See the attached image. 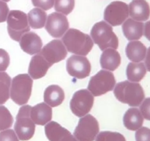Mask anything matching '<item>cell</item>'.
I'll return each instance as SVG.
<instances>
[{"label":"cell","instance_id":"603a6c76","mask_svg":"<svg viewBox=\"0 0 150 141\" xmlns=\"http://www.w3.org/2000/svg\"><path fill=\"white\" fill-rule=\"evenodd\" d=\"M146 48L144 44L139 41H132L127 43L125 48L126 56L134 63H139L145 59Z\"/></svg>","mask_w":150,"mask_h":141},{"label":"cell","instance_id":"7402d4cb","mask_svg":"<svg viewBox=\"0 0 150 141\" xmlns=\"http://www.w3.org/2000/svg\"><path fill=\"white\" fill-rule=\"evenodd\" d=\"M144 117L140 110L136 107L128 109L123 117V123L126 129L130 131H136L141 128L144 123Z\"/></svg>","mask_w":150,"mask_h":141},{"label":"cell","instance_id":"8fae6325","mask_svg":"<svg viewBox=\"0 0 150 141\" xmlns=\"http://www.w3.org/2000/svg\"><path fill=\"white\" fill-rule=\"evenodd\" d=\"M66 68L70 76L76 79H82L90 74L91 64L86 57L75 54L67 59Z\"/></svg>","mask_w":150,"mask_h":141},{"label":"cell","instance_id":"f1b7e54d","mask_svg":"<svg viewBox=\"0 0 150 141\" xmlns=\"http://www.w3.org/2000/svg\"><path fill=\"white\" fill-rule=\"evenodd\" d=\"M95 141H126V139L119 132L105 131L98 133Z\"/></svg>","mask_w":150,"mask_h":141},{"label":"cell","instance_id":"8992f818","mask_svg":"<svg viewBox=\"0 0 150 141\" xmlns=\"http://www.w3.org/2000/svg\"><path fill=\"white\" fill-rule=\"evenodd\" d=\"M7 32L10 38L19 42L21 38L30 30L27 15L23 11L10 10L7 16Z\"/></svg>","mask_w":150,"mask_h":141},{"label":"cell","instance_id":"7c38bea8","mask_svg":"<svg viewBox=\"0 0 150 141\" xmlns=\"http://www.w3.org/2000/svg\"><path fill=\"white\" fill-rule=\"evenodd\" d=\"M69 21L64 15L53 13L47 17L45 27L48 33L53 38H61L69 29Z\"/></svg>","mask_w":150,"mask_h":141},{"label":"cell","instance_id":"1f68e13d","mask_svg":"<svg viewBox=\"0 0 150 141\" xmlns=\"http://www.w3.org/2000/svg\"><path fill=\"white\" fill-rule=\"evenodd\" d=\"M10 55L3 48H0V71H5L10 65Z\"/></svg>","mask_w":150,"mask_h":141},{"label":"cell","instance_id":"8d00e7d4","mask_svg":"<svg viewBox=\"0 0 150 141\" xmlns=\"http://www.w3.org/2000/svg\"><path fill=\"white\" fill-rule=\"evenodd\" d=\"M144 34L145 37L150 41V21L145 24L144 29Z\"/></svg>","mask_w":150,"mask_h":141},{"label":"cell","instance_id":"277c9868","mask_svg":"<svg viewBox=\"0 0 150 141\" xmlns=\"http://www.w3.org/2000/svg\"><path fill=\"white\" fill-rule=\"evenodd\" d=\"M33 79L27 73L15 76L11 81L10 97L18 105L23 106L29 101L32 94Z\"/></svg>","mask_w":150,"mask_h":141},{"label":"cell","instance_id":"4316f807","mask_svg":"<svg viewBox=\"0 0 150 141\" xmlns=\"http://www.w3.org/2000/svg\"><path fill=\"white\" fill-rule=\"evenodd\" d=\"M54 7L57 13L67 16L74 9L75 0H55Z\"/></svg>","mask_w":150,"mask_h":141},{"label":"cell","instance_id":"9c48e42d","mask_svg":"<svg viewBox=\"0 0 150 141\" xmlns=\"http://www.w3.org/2000/svg\"><path fill=\"white\" fill-rule=\"evenodd\" d=\"M94 101V95L88 90H79L73 94L70 100V110L75 115L81 118L90 112Z\"/></svg>","mask_w":150,"mask_h":141},{"label":"cell","instance_id":"ffe728a7","mask_svg":"<svg viewBox=\"0 0 150 141\" xmlns=\"http://www.w3.org/2000/svg\"><path fill=\"white\" fill-rule=\"evenodd\" d=\"M100 62L103 70L113 71L118 68L121 64V56L117 49L108 48L102 53Z\"/></svg>","mask_w":150,"mask_h":141},{"label":"cell","instance_id":"e0dca14e","mask_svg":"<svg viewBox=\"0 0 150 141\" xmlns=\"http://www.w3.org/2000/svg\"><path fill=\"white\" fill-rule=\"evenodd\" d=\"M51 108L45 102L36 104L31 109V118L35 124L45 126L52 119Z\"/></svg>","mask_w":150,"mask_h":141},{"label":"cell","instance_id":"30bf717a","mask_svg":"<svg viewBox=\"0 0 150 141\" xmlns=\"http://www.w3.org/2000/svg\"><path fill=\"white\" fill-rule=\"evenodd\" d=\"M103 16L105 21L111 26H120L128 18V5L123 1H112L105 7Z\"/></svg>","mask_w":150,"mask_h":141},{"label":"cell","instance_id":"6da1fadb","mask_svg":"<svg viewBox=\"0 0 150 141\" xmlns=\"http://www.w3.org/2000/svg\"><path fill=\"white\" fill-rule=\"evenodd\" d=\"M62 41L69 52L76 55H87L94 46L93 41L89 35L73 28L65 32Z\"/></svg>","mask_w":150,"mask_h":141},{"label":"cell","instance_id":"7a4b0ae2","mask_svg":"<svg viewBox=\"0 0 150 141\" xmlns=\"http://www.w3.org/2000/svg\"><path fill=\"white\" fill-rule=\"evenodd\" d=\"M114 94L119 101L131 107L140 106L145 97L142 85L130 81L117 83L114 88Z\"/></svg>","mask_w":150,"mask_h":141},{"label":"cell","instance_id":"ac0fdd59","mask_svg":"<svg viewBox=\"0 0 150 141\" xmlns=\"http://www.w3.org/2000/svg\"><path fill=\"white\" fill-rule=\"evenodd\" d=\"M129 15L133 20L144 21L150 16V7L145 0H133L128 5Z\"/></svg>","mask_w":150,"mask_h":141},{"label":"cell","instance_id":"5bb4252c","mask_svg":"<svg viewBox=\"0 0 150 141\" xmlns=\"http://www.w3.org/2000/svg\"><path fill=\"white\" fill-rule=\"evenodd\" d=\"M45 133L49 141H78L67 129L55 121H50L45 125Z\"/></svg>","mask_w":150,"mask_h":141},{"label":"cell","instance_id":"484cf974","mask_svg":"<svg viewBox=\"0 0 150 141\" xmlns=\"http://www.w3.org/2000/svg\"><path fill=\"white\" fill-rule=\"evenodd\" d=\"M11 78L5 71H0V105L10 98Z\"/></svg>","mask_w":150,"mask_h":141},{"label":"cell","instance_id":"44dd1931","mask_svg":"<svg viewBox=\"0 0 150 141\" xmlns=\"http://www.w3.org/2000/svg\"><path fill=\"white\" fill-rule=\"evenodd\" d=\"M64 100V92L57 85H49L44 91V101L51 107H56L62 104Z\"/></svg>","mask_w":150,"mask_h":141},{"label":"cell","instance_id":"cb8c5ba5","mask_svg":"<svg viewBox=\"0 0 150 141\" xmlns=\"http://www.w3.org/2000/svg\"><path fill=\"white\" fill-rule=\"evenodd\" d=\"M146 68L144 63L139 62L129 63L126 69V75L128 81L132 82H139L144 79L146 73Z\"/></svg>","mask_w":150,"mask_h":141},{"label":"cell","instance_id":"2e32d148","mask_svg":"<svg viewBox=\"0 0 150 141\" xmlns=\"http://www.w3.org/2000/svg\"><path fill=\"white\" fill-rule=\"evenodd\" d=\"M19 44L21 49L30 55L38 54L42 48V41L40 37L33 32L25 33L21 38Z\"/></svg>","mask_w":150,"mask_h":141},{"label":"cell","instance_id":"52a82bcc","mask_svg":"<svg viewBox=\"0 0 150 141\" xmlns=\"http://www.w3.org/2000/svg\"><path fill=\"white\" fill-rule=\"evenodd\" d=\"M115 85L116 79L114 73L103 69L91 77L87 88L94 96H100L113 90Z\"/></svg>","mask_w":150,"mask_h":141},{"label":"cell","instance_id":"ba28073f","mask_svg":"<svg viewBox=\"0 0 150 141\" xmlns=\"http://www.w3.org/2000/svg\"><path fill=\"white\" fill-rule=\"evenodd\" d=\"M99 131L98 120L92 115L87 114L81 118L73 135L78 141H94Z\"/></svg>","mask_w":150,"mask_h":141},{"label":"cell","instance_id":"d590c367","mask_svg":"<svg viewBox=\"0 0 150 141\" xmlns=\"http://www.w3.org/2000/svg\"><path fill=\"white\" fill-rule=\"evenodd\" d=\"M145 66L148 71L150 72V47H149L147 50H146V57H145Z\"/></svg>","mask_w":150,"mask_h":141},{"label":"cell","instance_id":"d6986e66","mask_svg":"<svg viewBox=\"0 0 150 141\" xmlns=\"http://www.w3.org/2000/svg\"><path fill=\"white\" fill-rule=\"evenodd\" d=\"M144 24L142 21L127 19L122 24V32L128 41H139L144 35Z\"/></svg>","mask_w":150,"mask_h":141},{"label":"cell","instance_id":"4fadbf2b","mask_svg":"<svg viewBox=\"0 0 150 141\" xmlns=\"http://www.w3.org/2000/svg\"><path fill=\"white\" fill-rule=\"evenodd\" d=\"M40 54L51 65L64 60L67 55V50L62 41L53 40L42 47Z\"/></svg>","mask_w":150,"mask_h":141},{"label":"cell","instance_id":"4dcf8cb0","mask_svg":"<svg viewBox=\"0 0 150 141\" xmlns=\"http://www.w3.org/2000/svg\"><path fill=\"white\" fill-rule=\"evenodd\" d=\"M0 141H19V139L14 130L7 129L0 132Z\"/></svg>","mask_w":150,"mask_h":141},{"label":"cell","instance_id":"3957f363","mask_svg":"<svg viewBox=\"0 0 150 141\" xmlns=\"http://www.w3.org/2000/svg\"><path fill=\"white\" fill-rule=\"evenodd\" d=\"M91 38L100 49L104 51L108 48L117 49L119 39L113 31L112 26L104 21L95 24L90 32Z\"/></svg>","mask_w":150,"mask_h":141},{"label":"cell","instance_id":"d4e9b609","mask_svg":"<svg viewBox=\"0 0 150 141\" xmlns=\"http://www.w3.org/2000/svg\"><path fill=\"white\" fill-rule=\"evenodd\" d=\"M29 26L33 29H41L46 23L47 13L45 10L38 7L32 9L27 15Z\"/></svg>","mask_w":150,"mask_h":141},{"label":"cell","instance_id":"74e56055","mask_svg":"<svg viewBox=\"0 0 150 141\" xmlns=\"http://www.w3.org/2000/svg\"><path fill=\"white\" fill-rule=\"evenodd\" d=\"M1 1H4V2H7V1H10V0H1Z\"/></svg>","mask_w":150,"mask_h":141},{"label":"cell","instance_id":"9a60e30c","mask_svg":"<svg viewBox=\"0 0 150 141\" xmlns=\"http://www.w3.org/2000/svg\"><path fill=\"white\" fill-rule=\"evenodd\" d=\"M52 66L40 53H38L31 59L28 73L32 79H40L46 74L48 69Z\"/></svg>","mask_w":150,"mask_h":141},{"label":"cell","instance_id":"f546056e","mask_svg":"<svg viewBox=\"0 0 150 141\" xmlns=\"http://www.w3.org/2000/svg\"><path fill=\"white\" fill-rule=\"evenodd\" d=\"M136 141H150V129L142 126L136 130Z\"/></svg>","mask_w":150,"mask_h":141},{"label":"cell","instance_id":"836d02e7","mask_svg":"<svg viewBox=\"0 0 150 141\" xmlns=\"http://www.w3.org/2000/svg\"><path fill=\"white\" fill-rule=\"evenodd\" d=\"M140 112L144 118L150 120V97L142 101L140 105Z\"/></svg>","mask_w":150,"mask_h":141},{"label":"cell","instance_id":"83f0119b","mask_svg":"<svg viewBox=\"0 0 150 141\" xmlns=\"http://www.w3.org/2000/svg\"><path fill=\"white\" fill-rule=\"evenodd\" d=\"M13 123V118L8 109L0 105V132L10 129Z\"/></svg>","mask_w":150,"mask_h":141},{"label":"cell","instance_id":"d6a6232c","mask_svg":"<svg viewBox=\"0 0 150 141\" xmlns=\"http://www.w3.org/2000/svg\"><path fill=\"white\" fill-rule=\"evenodd\" d=\"M55 0H32V3L35 7L43 10H48L54 5Z\"/></svg>","mask_w":150,"mask_h":141},{"label":"cell","instance_id":"5b68a950","mask_svg":"<svg viewBox=\"0 0 150 141\" xmlns=\"http://www.w3.org/2000/svg\"><path fill=\"white\" fill-rule=\"evenodd\" d=\"M31 109L29 105L22 106L16 116L14 131L20 140H29L35 135V123L31 118Z\"/></svg>","mask_w":150,"mask_h":141},{"label":"cell","instance_id":"e575fe53","mask_svg":"<svg viewBox=\"0 0 150 141\" xmlns=\"http://www.w3.org/2000/svg\"><path fill=\"white\" fill-rule=\"evenodd\" d=\"M9 12L10 10L7 3L0 0V23L7 21Z\"/></svg>","mask_w":150,"mask_h":141}]
</instances>
